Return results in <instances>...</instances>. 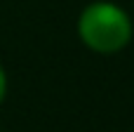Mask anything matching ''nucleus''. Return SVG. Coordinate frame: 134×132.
Returning <instances> with one entry per match:
<instances>
[{"label":"nucleus","instance_id":"f257e3e1","mask_svg":"<svg viewBox=\"0 0 134 132\" xmlns=\"http://www.w3.org/2000/svg\"><path fill=\"white\" fill-rule=\"evenodd\" d=\"M132 19L130 14L108 0L90 2L78 19L80 40L99 54H115L132 40Z\"/></svg>","mask_w":134,"mask_h":132},{"label":"nucleus","instance_id":"f03ea898","mask_svg":"<svg viewBox=\"0 0 134 132\" xmlns=\"http://www.w3.org/2000/svg\"><path fill=\"white\" fill-rule=\"evenodd\" d=\"M5 94H7V73H5V68L0 64V104L5 102Z\"/></svg>","mask_w":134,"mask_h":132}]
</instances>
